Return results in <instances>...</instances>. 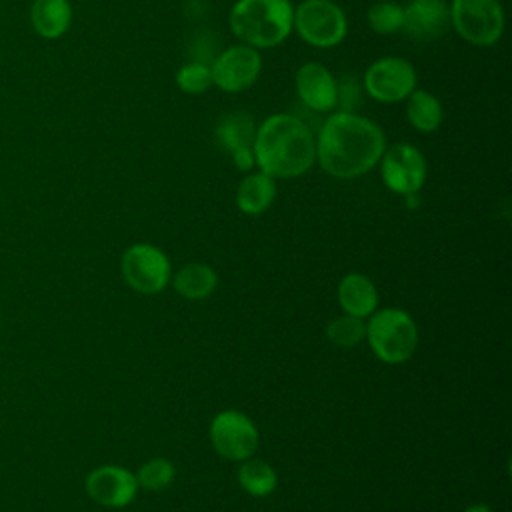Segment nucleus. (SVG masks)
<instances>
[{
	"instance_id": "obj_16",
	"label": "nucleus",
	"mask_w": 512,
	"mask_h": 512,
	"mask_svg": "<svg viewBox=\"0 0 512 512\" xmlns=\"http://www.w3.org/2000/svg\"><path fill=\"white\" fill-rule=\"evenodd\" d=\"M338 300L346 314L364 318L374 312L378 294L374 284L364 274H346L338 286Z\"/></svg>"
},
{
	"instance_id": "obj_27",
	"label": "nucleus",
	"mask_w": 512,
	"mask_h": 512,
	"mask_svg": "<svg viewBox=\"0 0 512 512\" xmlns=\"http://www.w3.org/2000/svg\"><path fill=\"white\" fill-rule=\"evenodd\" d=\"M464 512H492V510L484 504H474V506H468Z\"/></svg>"
},
{
	"instance_id": "obj_22",
	"label": "nucleus",
	"mask_w": 512,
	"mask_h": 512,
	"mask_svg": "<svg viewBox=\"0 0 512 512\" xmlns=\"http://www.w3.org/2000/svg\"><path fill=\"white\" fill-rule=\"evenodd\" d=\"M404 8L396 2H376L368 10V26L376 34H394L402 30Z\"/></svg>"
},
{
	"instance_id": "obj_2",
	"label": "nucleus",
	"mask_w": 512,
	"mask_h": 512,
	"mask_svg": "<svg viewBox=\"0 0 512 512\" xmlns=\"http://www.w3.org/2000/svg\"><path fill=\"white\" fill-rule=\"evenodd\" d=\"M254 160L272 178H296L316 160V140L310 128L292 114L266 118L254 136Z\"/></svg>"
},
{
	"instance_id": "obj_17",
	"label": "nucleus",
	"mask_w": 512,
	"mask_h": 512,
	"mask_svg": "<svg viewBox=\"0 0 512 512\" xmlns=\"http://www.w3.org/2000/svg\"><path fill=\"white\" fill-rule=\"evenodd\" d=\"M276 196L274 178L260 172L248 174L238 190H236V204L244 214H262Z\"/></svg>"
},
{
	"instance_id": "obj_25",
	"label": "nucleus",
	"mask_w": 512,
	"mask_h": 512,
	"mask_svg": "<svg viewBox=\"0 0 512 512\" xmlns=\"http://www.w3.org/2000/svg\"><path fill=\"white\" fill-rule=\"evenodd\" d=\"M176 84L186 94H202L212 86V72L210 66L202 62L184 64L176 72Z\"/></svg>"
},
{
	"instance_id": "obj_3",
	"label": "nucleus",
	"mask_w": 512,
	"mask_h": 512,
	"mask_svg": "<svg viewBox=\"0 0 512 512\" xmlns=\"http://www.w3.org/2000/svg\"><path fill=\"white\" fill-rule=\"evenodd\" d=\"M290 0H238L228 16L232 34L246 46L272 48L292 32Z\"/></svg>"
},
{
	"instance_id": "obj_24",
	"label": "nucleus",
	"mask_w": 512,
	"mask_h": 512,
	"mask_svg": "<svg viewBox=\"0 0 512 512\" xmlns=\"http://www.w3.org/2000/svg\"><path fill=\"white\" fill-rule=\"evenodd\" d=\"M172 478H174V466L164 458L148 460L144 466H140V470L136 474L138 486H142L150 492L164 490L172 482Z\"/></svg>"
},
{
	"instance_id": "obj_1",
	"label": "nucleus",
	"mask_w": 512,
	"mask_h": 512,
	"mask_svg": "<svg viewBox=\"0 0 512 512\" xmlns=\"http://www.w3.org/2000/svg\"><path fill=\"white\" fill-rule=\"evenodd\" d=\"M386 148L384 132L350 110L334 112L316 138V160L334 178H356L374 168Z\"/></svg>"
},
{
	"instance_id": "obj_18",
	"label": "nucleus",
	"mask_w": 512,
	"mask_h": 512,
	"mask_svg": "<svg viewBox=\"0 0 512 512\" xmlns=\"http://www.w3.org/2000/svg\"><path fill=\"white\" fill-rule=\"evenodd\" d=\"M406 116L408 122L418 130V132H436L442 124L444 112L440 100L430 94L428 90H418L414 88L408 98H406Z\"/></svg>"
},
{
	"instance_id": "obj_21",
	"label": "nucleus",
	"mask_w": 512,
	"mask_h": 512,
	"mask_svg": "<svg viewBox=\"0 0 512 512\" xmlns=\"http://www.w3.org/2000/svg\"><path fill=\"white\" fill-rule=\"evenodd\" d=\"M240 486L252 496H266L276 488V472L262 460H248L238 470Z\"/></svg>"
},
{
	"instance_id": "obj_11",
	"label": "nucleus",
	"mask_w": 512,
	"mask_h": 512,
	"mask_svg": "<svg viewBox=\"0 0 512 512\" xmlns=\"http://www.w3.org/2000/svg\"><path fill=\"white\" fill-rule=\"evenodd\" d=\"M210 438L216 452L228 460H246L258 448V430L240 412H220L210 424Z\"/></svg>"
},
{
	"instance_id": "obj_8",
	"label": "nucleus",
	"mask_w": 512,
	"mask_h": 512,
	"mask_svg": "<svg viewBox=\"0 0 512 512\" xmlns=\"http://www.w3.org/2000/svg\"><path fill=\"white\" fill-rule=\"evenodd\" d=\"M382 180L396 194H416L426 180V160L418 148L408 142L384 148L382 156Z\"/></svg>"
},
{
	"instance_id": "obj_4",
	"label": "nucleus",
	"mask_w": 512,
	"mask_h": 512,
	"mask_svg": "<svg viewBox=\"0 0 512 512\" xmlns=\"http://www.w3.org/2000/svg\"><path fill=\"white\" fill-rule=\"evenodd\" d=\"M366 334L374 354L386 364L406 362L418 344L414 320L398 308L376 312L366 326Z\"/></svg>"
},
{
	"instance_id": "obj_12",
	"label": "nucleus",
	"mask_w": 512,
	"mask_h": 512,
	"mask_svg": "<svg viewBox=\"0 0 512 512\" xmlns=\"http://www.w3.org/2000/svg\"><path fill=\"white\" fill-rule=\"evenodd\" d=\"M138 482L132 472L120 466L94 468L86 478L88 496L108 508H122L136 496Z\"/></svg>"
},
{
	"instance_id": "obj_19",
	"label": "nucleus",
	"mask_w": 512,
	"mask_h": 512,
	"mask_svg": "<svg viewBox=\"0 0 512 512\" xmlns=\"http://www.w3.org/2000/svg\"><path fill=\"white\" fill-rule=\"evenodd\" d=\"M254 136H256V124L244 112L226 114L216 126V140L230 154L242 148H252Z\"/></svg>"
},
{
	"instance_id": "obj_26",
	"label": "nucleus",
	"mask_w": 512,
	"mask_h": 512,
	"mask_svg": "<svg viewBox=\"0 0 512 512\" xmlns=\"http://www.w3.org/2000/svg\"><path fill=\"white\" fill-rule=\"evenodd\" d=\"M232 160H234V166L240 170H250L256 164L252 148H242V150L232 152Z\"/></svg>"
},
{
	"instance_id": "obj_13",
	"label": "nucleus",
	"mask_w": 512,
	"mask_h": 512,
	"mask_svg": "<svg viewBox=\"0 0 512 512\" xmlns=\"http://www.w3.org/2000/svg\"><path fill=\"white\" fill-rule=\"evenodd\" d=\"M402 8V30L414 40H436L450 26V8L446 0H410Z\"/></svg>"
},
{
	"instance_id": "obj_23",
	"label": "nucleus",
	"mask_w": 512,
	"mask_h": 512,
	"mask_svg": "<svg viewBox=\"0 0 512 512\" xmlns=\"http://www.w3.org/2000/svg\"><path fill=\"white\" fill-rule=\"evenodd\" d=\"M364 336H366V324L362 322V318L346 314L328 324V338L336 346H342V348L356 346Z\"/></svg>"
},
{
	"instance_id": "obj_6",
	"label": "nucleus",
	"mask_w": 512,
	"mask_h": 512,
	"mask_svg": "<svg viewBox=\"0 0 512 512\" xmlns=\"http://www.w3.org/2000/svg\"><path fill=\"white\" fill-rule=\"evenodd\" d=\"M298 36L316 48H332L346 36V16L332 0H304L292 18Z\"/></svg>"
},
{
	"instance_id": "obj_9",
	"label": "nucleus",
	"mask_w": 512,
	"mask_h": 512,
	"mask_svg": "<svg viewBox=\"0 0 512 512\" xmlns=\"http://www.w3.org/2000/svg\"><path fill=\"white\" fill-rule=\"evenodd\" d=\"M122 276L134 290L156 294L170 280V264L156 246L134 244L122 256Z\"/></svg>"
},
{
	"instance_id": "obj_10",
	"label": "nucleus",
	"mask_w": 512,
	"mask_h": 512,
	"mask_svg": "<svg viewBox=\"0 0 512 512\" xmlns=\"http://www.w3.org/2000/svg\"><path fill=\"white\" fill-rule=\"evenodd\" d=\"M262 70L260 52L246 44L226 48L210 66L212 84L224 92H242L250 88Z\"/></svg>"
},
{
	"instance_id": "obj_20",
	"label": "nucleus",
	"mask_w": 512,
	"mask_h": 512,
	"mask_svg": "<svg viewBox=\"0 0 512 512\" xmlns=\"http://www.w3.org/2000/svg\"><path fill=\"white\" fill-rule=\"evenodd\" d=\"M174 288L188 300H202L216 288V274L206 264H186L176 274Z\"/></svg>"
},
{
	"instance_id": "obj_15",
	"label": "nucleus",
	"mask_w": 512,
	"mask_h": 512,
	"mask_svg": "<svg viewBox=\"0 0 512 512\" xmlns=\"http://www.w3.org/2000/svg\"><path fill=\"white\" fill-rule=\"evenodd\" d=\"M30 24L40 38L56 40L72 24V6L68 0H34L30 6Z\"/></svg>"
},
{
	"instance_id": "obj_14",
	"label": "nucleus",
	"mask_w": 512,
	"mask_h": 512,
	"mask_svg": "<svg viewBox=\"0 0 512 512\" xmlns=\"http://www.w3.org/2000/svg\"><path fill=\"white\" fill-rule=\"evenodd\" d=\"M296 92L306 108L330 112L338 104V84L328 68L318 62H306L296 72Z\"/></svg>"
},
{
	"instance_id": "obj_5",
	"label": "nucleus",
	"mask_w": 512,
	"mask_h": 512,
	"mask_svg": "<svg viewBox=\"0 0 512 512\" xmlns=\"http://www.w3.org/2000/svg\"><path fill=\"white\" fill-rule=\"evenodd\" d=\"M450 24L474 46H492L504 32V10L498 0H452Z\"/></svg>"
},
{
	"instance_id": "obj_7",
	"label": "nucleus",
	"mask_w": 512,
	"mask_h": 512,
	"mask_svg": "<svg viewBox=\"0 0 512 512\" xmlns=\"http://www.w3.org/2000/svg\"><path fill=\"white\" fill-rule=\"evenodd\" d=\"M364 88L368 96L384 104L406 100L416 88V70L408 60L398 56L378 58L364 74Z\"/></svg>"
}]
</instances>
